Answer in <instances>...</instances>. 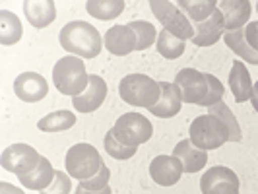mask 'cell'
<instances>
[{
    "instance_id": "19",
    "label": "cell",
    "mask_w": 258,
    "mask_h": 194,
    "mask_svg": "<svg viewBox=\"0 0 258 194\" xmlns=\"http://www.w3.org/2000/svg\"><path fill=\"white\" fill-rule=\"evenodd\" d=\"M24 14L27 22L33 27H47L51 26L56 18V6L52 0H26L24 2Z\"/></svg>"
},
{
    "instance_id": "3",
    "label": "cell",
    "mask_w": 258,
    "mask_h": 194,
    "mask_svg": "<svg viewBox=\"0 0 258 194\" xmlns=\"http://www.w3.org/2000/svg\"><path fill=\"white\" fill-rule=\"evenodd\" d=\"M52 84L62 95L78 97L80 93H84L90 84V74L86 72L82 58L74 54L62 56L52 68Z\"/></svg>"
},
{
    "instance_id": "20",
    "label": "cell",
    "mask_w": 258,
    "mask_h": 194,
    "mask_svg": "<svg viewBox=\"0 0 258 194\" xmlns=\"http://www.w3.org/2000/svg\"><path fill=\"white\" fill-rule=\"evenodd\" d=\"M229 86H231L233 99L237 103H245L250 99V93H252V80L248 74V68L245 66V62L241 60H235L231 66V72H229Z\"/></svg>"
},
{
    "instance_id": "37",
    "label": "cell",
    "mask_w": 258,
    "mask_h": 194,
    "mask_svg": "<svg viewBox=\"0 0 258 194\" xmlns=\"http://www.w3.org/2000/svg\"><path fill=\"white\" fill-rule=\"evenodd\" d=\"M256 12H258V2H256Z\"/></svg>"
},
{
    "instance_id": "16",
    "label": "cell",
    "mask_w": 258,
    "mask_h": 194,
    "mask_svg": "<svg viewBox=\"0 0 258 194\" xmlns=\"http://www.w3.org/2000/svg\"><path fill=\"white\" fill-rule=\"evenodd\" d=\"M107 51L115 56H126L136 51V35L130 26H113L107 29L103 39Z\"/></svg>"
},
{
    "instance_id": "34",
    "label": "cell",
    "mask_w": 258,
    "mask_h": 194,
    "mask_svg": "<svg viewBox=\"0 0 258 194\" xmlns=\"http://www.w3.org/2000/svg\"><path fill=\"white\" fill-rule=\"evenodd\" d=\"M0 194H26L22 188H16L10 182H0Z\"/></svg>"
},
{
    "instance_id": "21",
    "label": "cell",
    "mask_w": 258,
    "mask_h": 194,
    "mask_svg": "<svg viewBox=\"0 0 258 194\" xmlns=\"http://www.w3.org/2000/svg\"><path fill=\"white\" fill-rule=\"evenodd\" d=\"M54 169H52V163L47 159V157H43L41 155V161H39V165L31 173H27L24 177H20V182L26 186V188H31V190H45V188H49L51 186V182L54 181Z\"/></svg>"
},
{
    "instance_id": "2",
    "label": "cell",
    "mask_w": 258,
    "mask_h": 194,
    "mask_svg": "<svg viewBox=\"0 0 258 194\" xmlns=\"http://www.w3.org/2000/svg\"><path fill=\"white\" fill-rule=\"evenodd\" d=\"M58 41L66 52L74 54L78 58H95L103 47V39L99 35L97 27L82 20L66 24L58 33Z\"/></svg>"
},
{
    "instance_id": "25",
    "label": "cell",
    "mask_w": 258,
    "mask_h": 194,
    "mask_svg": "<svg viewBox=\"0 0 258 194\" xmlns=\"http://www.w3.org/2000/svg\"><path fill=\"white\" fill-rule=\"evenodd\" d=\"M22 22L10 10H0V43L2 45H16L22 39Z\"/></svg>"
},
{
    "instance_id": "18",
    "label": "cell",
    "mask_w": 258,
    "mask_h": 194,
    "mask_svg": "<svg viewBox=\"0 0 258 194\" xmlns=\"http://www.w3.org/2000/svg\"><path fill=\"white\" fill-rule=\"evenodd\" d=\"M173 155L177 159H181L184 173H198L208 163V152L196 148L190 142V138L188 140H181V142L177 144L175 150H173Z\"/></svg>"
},
{
    "instance_id": "35",
    "label": "cell",
    "mask_w": 258,
    "mask_h": 194,
    "mask_svg": "<svg viewBox=\"0 0 258 194\" xmlns=\"http://www.w3.org/2000/svg\"><path fill=\"white\" fill-rule=\"evenodd\" d=\"M74 194H113V190H111V186H105L101 190H88V188H84V186L78 184V188Z\"/></svg>"
},
{
    "instance_id": "24",
    "label": "cell",
    "mask_w": 258,
    "mask_h": 194,
    "mask_svg": "<svg viewBox=\"0 0 258 194\" xmlns=\"http://www.w3.org/2000/svg\"><path fill=\"white\" fill-rule=\"evenodd\" d=\"M124 8H126L124 0H90L86 4L88 14L97 18V20H103V22L118 18L124 12Z\"/></svg>"
},
{
    "instance_id": "13",
    "label": "cell",
    "mask_w": 258,
    "mask_h": 194,
    "mask_svg": "<svg viewBox=\"0 0 258 194\" xmlns=\"http://www.w3.org/2000/svg\"><path fill=\"white\" fill-rule=\"evenodd\" d=\"M107 99V84L101 76L90 74V84L84 93H80L78 97H72V105L78 113H93L97 111L103 101Z\"/></svg>"
},
{
    "instance_id": "28",
    "label": "cell",
    "mask_w": 258,
    "mask_h": 194,
    "mask_svg": "<svg viewBox=\"0 0 258 194\" xmlns=\"http://www.w3.org/2000/svg\"><path fill=\"white\" fill-rule=\"evenodd\" d=\"M128 26L136 35V51H146L154 43H157L155 37H159V33H155L154 24H150L146 20H136V22H130Z\"/></svg>"
},
{
    "instance_id": "8",
    "label": "cell",
    "mask_w": 258,
    "mask_h": 194,
    "mask_svg": "<svg viewBox=\"0 0 258 194\" xmlns=\"http://www.w3.org/2000/svg\"><path fill=\"white\" fill-rule=\"evenodd\" d=\"M115 136L128 148H138L140 144L148 142L154 134L152 122L140 113H124L116 118L113 126Z\"/></svg>"
},
{
    "instance_id": "15",
    "label": "cell",
    "mask_w": 258,
    "mask_h": 194,
    "mask_svg": "<svg viewBox=\"0 0 258 194\" xmlns=\"http://www.w3.org/2000/svg\"><path fill=\"white\" fill-rule=\"evenodd\" d=\"M194 26H196V29H194L192 43L196 47H212L225 33V20H223V14L220 10H216L206 22H200Z\"/></svg>"
},
{
    "instance_id": "23",
    "label": "cell",
    "mask_w": 258,
    "mask_h": 194,
    "mask_svg": "<svg viewBox=\"0 0 258 194\" xmlns=\"http://www.w3.org/2000/svg\"><path fill=\"white\" fill-rule=\"evenodd\" d=\"M177 6L194 24L206 22L208 18L218 10V2L216 0H179Z\"/></svg>"
},
{
    "instance_id": "6",
    "label": "cell",
    "mask_w": 258,
    "mask_h": 194,
    "mask_svg": "<svg viewBox=\"0 0 258 194\" xmlns=\"http://www.w3.org/2000/svg\"><path fill=\"white\" fill-rule=\"evenodd\" d=\"M101 165H103V159L91 144H74L66 152L64 167L72 179H80V181L91 179L101 171Z\"/></svg>"
},
{
    "instance_id": "36",
    "label": "cell",
    "mask_w": 258,
    "mask_h": 194,
    "mask_svg": "<svg viewBox=\"0 0 258 194\" xmlns=\"http://www.w3.org/2000/svg\"><path fill=\"white\" fill-rule=\"evenodd\" d=\"M250 103H252L254 111L258 113V82L254 84V88H252V93H250Z\"/></svg>"
},
{
    "instance_id": "33",
    "label": "cell",
    "mask_w": 258,
    "mask_h": 194,
    "mask_svg": "<svg viewBox=\"0 0 258 194\" xmlns=\"http://www.w3.org/2000/svg\"><path fill=\"white\" fill-rule=\"evenodd\" d=\"M245 39H246V43L258 52V22H248V24H246Z\"/></svg>"
},
{
    "instance_id": "7",
    "label": "cell",
    "mask_w": 258,
    "mask_h": 194,
    "mask_svg": "<svg viewBox=\"0 0 258 194\" xmlns=\"http://www.w3.org/2000/svg\"><path fill=\"white\" fill-rule=\"evenodd\" d=\"M150 8L154 12L155 20L159 24H163V29L171 31L175 37L182 39V41L194 37L192 22L184 16V12L177 4H173L169 0H152Z\"/></svg>"
},
{
    "instance_id": "32",
    "label": "cell",
    "mask_w": 258,
    "mask_h": 194,
    "mask_svg": "<svg viewBox=\"0 0 258 194\" xmlns=\"http://www.w3.org/2000/svg\"><path fill=\"white\" fill-rule=\"evenodd\" d=\"M109 179H111V173H109V167L103 163L97 175H93L91 179H86V181H80V186H84L88 190H101L105 186H109Z\"/></svg>"
},
{
    "instance_id": "27",
    "label": "cell",
    "mask_w": 258,
    "mask_h": 194,
    "mask_svg": "<svg viewBox=\"0 0 258 194\" xmlns=\"http://www.w3.org/2000/svg\"><path fill=\"white\" fill-rule=\"evenodd\" d=\"M157 51L163 58H179L182 52H184V41L179 37H175L171 31L167 29H161L159 31V37H157Z\"/></svg>"
},
{
    "instance_id": "30",
    "label": "cell",
    "mask_w": 258,
    "mask_h": 194,
    "mask_svg": "<svg viewBox=\"0 0 258 194\" xmlns=\"http://www.w3.org/2000/svg\"><path fill=\"white\" fill-rule=\"evenodd\" d=\"M103 144H105V152L111 155V157H115V159H120V161L130 159L132 155L136 154V150H138V148H128V146H124V144L115 136L113 128L105 134Z\"/></svg>"
},
{
    "instance_id": "5",
    "label": "cell",
    "mask_w": 258,
    "mask_h": 194,
    "mask_svg": "<svg viewBox=\"0 0 258 194\" xmlns=\"http://www.w3.org/2000/svg\"><path fill=\"white\" fill-rule=\"evenodd\" d=\"M190 142L200 148V150H218L225 142H229L231 132L227 128V124L216 115H202L196 116L190 122Z\"/></svg>"
},
{
    "instance_id": "26",
    "label": "cell",
    "mask_w": 258,
    "mask_h": 194,
    "mask_svg": "<svg viewBox=\"0 0 258 194\" xmlns=\"http://www.w3.org/2000/svg\"><path fill=\"white\" fill-rule=\"evenodd\" d=\"M76 124V116L70 111H54L43 118H39L37 128L43 132H62V130L72 128Z\"/></svg>"
},
{
    "instance_id": "31",
    "label": "cell",
    "mask_w": 258,
    "mask_h": 194,
    "mask_svg": "<svg viewBox=\"0 0 258 194\" xmlns=\"http://www.w3.org/2000/svg\"><path fill=\"white\" fill-rule=\"evenodd\" d=\"M72 188V182H70V175L62 173V171H56L54 173V181L51 182L49 188L41 190V194H70Z\"/></svg>"
},
{
    "instance_id": "9",
    "label": "cell",
    "mask_w": 258,
    "mask_h": 194,
    "mask_svg": "<svg viewBox=\"0 0 258 194\" xmlns=\"http://www.w3.org/2000/svg\"><path fill=\"white\" fill-rule=\"evenodd\" d=\"M39 161H41L39 152L27 144H12L0 155L2 169L16 173L18 177H24L27 173H31L39 165Z\"/></svg>"
},
{
    "instance_id": "14",
    "label": "cell",
    "mask_w": 258,
    "mask_h": 194,
    "mask_svg": "<svg viewBox=\"0 0 258 194\" xmlns=\"http://www.w3.org/2000/svg\"><path fill=\"white\" fill-rule=\"evenodd\" d=\"M218 10L223 14L225 31H237L248 24V18L252 14V4L248 0H221Z\"/></svg>"
},
{
    "instance_id": "12",
    "label": "cell",
    "mask_w": 258,
    "mask_h": 194,
    "mask_svg": "<svg viewBox=\"0 0 258 194\" xmlns=\"http://www.w3.org/2000/svg\"><path fill=\"white\" fill-rule=\"evenodd\" d=\"M14 91H16V95L22 101H26V103H37V101H43L47 97L49 84L37 72H24V74H20V76L16 78Z\"/></svg>"
},
{
    "instance_id": "10",
    "label": "cell",
    "mask_w": 258,
    "mask_h": 194,
    "mask_svg": "<svg viewBox=\"0 0 258 194\" xmlns=\"http://www.w3.org/2000/svg\"><path fill=\"white\" fill-rule=\"evenodd\" d=\"M239 177L229 167L216 165L210 167L200 179L202 194H239Z\"/></svg>"
},
{
    "instance_id": "29",
    "label": "cell",
    "mask_w": 258,
    "mask_h": 194,
    "mask_svg": "<svg viewBox=\"0 0 258 194\" xmlns=\"http://www.w3.org/2000/svg\"><path fill=\"white\" fill-rule=\"evenodd\" d=\"M208 109H210V115L220 116L221 120L227 124V128H229V132H231L229 142H241V138H243V134H241V126H239L237 116L231 113V109L223 103V101H220V103L214 105V107H208Z\"/></svg>"
},
{
    "instance_id": "4",
    "label": "cell",
    "mask_w": 258,
    "mask_h": 194,
    "mask_svg": "<svg viewBox=\"0 0 258 194\" xmlns=\"http://www.w3.org/2000/svg\"><path fill=\"white\" fill-rule=\"evenodd\" d=\"M118 95L124 103L152 109L161 97V84L146 74H128L118 84Z\"/></svg>"
},
{
    "instance_id": "11",
    "label": "cell",
    "mask_w": 258,
    "mask_h": 194,
    "mask_svg": "<svg viewBox=\"0 0 258 194\" xmlns=\"http://www.w3.org/2000/svg\"><path fill=\"white\" fill-rule=\"evenodd\" d=\"M182 163L181 159H177L175 155H157L150 163V177L157 182L159 186H173L181 181Z\"/></svg>"
},
{
    "instance_id": "22",
    "label": "cell",
    "mask_w": 258,
    "mask_h": 194,
    "mask_svg": "<svg viewBox=\"0 0 258 194\" xmlns=\"http://www.w3.org/2000/svg\"><path fill=\"white\" fill-rule=\"evenodd\" d=\"M223 41H225V45H227L235 54H239V56H241L243 60H246L248 64L258 66V52L246 43L245 27H243V29H237V31H225V33H223Z\"/></svg>"
},
{
    "instance_id": "1",
    "label": "cell",
    "mask_w": 258,
    "mask_h": 194,
    "mask_svg": "<svg viewBox=\"0 0 258 194\" xmlns=\"http://www.w3.org/2000/svg\"><path fill=\"white\" fill-rule=\"evenodd\" d=\"M181 88L182 101L202 107H214L223 99V84L214 74H202L194 68H181L175 76Z\"/></svg>"
},
{
    "instance_id": "17",
    "label": "cell",
    "mask_w": 258,
    "mask_h": 194,
    "mask_svg": "<svg viewBox=\"0 0 258 194\" xmlns=\"http://www.w3.org/2000/svg\"><path fill=\"white\" fill-rule=\"evenodd\" d=\"M159 84H161V97L148 111L154 116H159V118H171V116H175L181 111V105H182L181 88L177 84H169V82H159Z\"/></svg>"
}]
</instances>
